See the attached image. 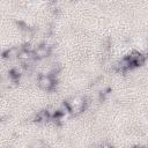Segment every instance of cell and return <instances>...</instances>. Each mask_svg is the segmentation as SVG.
Wrapping results in <instances>:
<instances>
[{
  "label": "cell",
  "instance_id": "cell-3",
  "mask_svg": "<svg viewBox=\"0 0 148 148\" xmlns=\"http://www.w3.org/2000/svg\"><path fill=\"white\" fill-rule=\"evenodd\" d=\"M110 148H111V147H110Z\"/></svg>",
  "mask_w": 148,
  "mask_h": 148
},
{
  "label": "cell",
  "instance_id": "cell-1",
  "mask_svg": "<svg viewBox=\"0 0 148 148\" xmlns=\"http://www.w3.org/2000/svg\"><path fill=\"white\" fill-rule=\"evenodd\" d=\"M38 86H39L40 88L45 89V90H49V89H51V88L54 86V80H53L50 75L43 74V75H40V76L38 77Z\"/></svg>",
  "mask_w": 148,
  "mask_h": 148
},
{
  "label": "cell",
  "instance_id": "cell-2",
  "mask_svg": "<svg viewBox=\"0 0 148 148\" xmlns=\"http://www.w3.org/2000/svg\"><path fill=\"white\" fill-rule=\"evenodd\" d=\"M134 148H146V147L145 146H135Z\"/></svg>",
  "mask_w": 148,
  "mask_h": 148
}]
</instances>
